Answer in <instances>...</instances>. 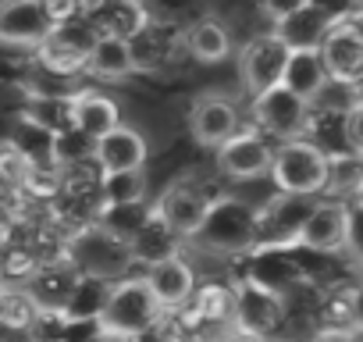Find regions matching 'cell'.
Instances as JSON below:
<instances>
[{"mask_svg": "<svg viewBox=\"0 0 363 342\" xmlns=\"http://www.w3.org/2000/svg\"><path fill=\"white\" fill-rule=\"evenodd\" d=\"M89 75L104 79V82H118V79H128L135 72V50L125 36L118 33H100L93 36L89 50H86V65H82Z\"/></svg>", "mask_w": 363, "mask_h": 342, "instance_id": "9a60e30c", "label": "cell"}, {"mask_svg": "<svg viewBox=\"0 0 363 342\" xmlns=\"http://www.w3.org/2000/svg\"><path fill=\"white\" fill-rule=\"evenodd\" d=\"M189 128H193V139L200 146H221L228 143L235 132H239V111L232 100H221V96H200L189 111Z\"/></svg>", "mask_w": 363, "mask_h": 342, "instance_id": "5bb4252c", "label": "cell"}, {"mask_svg": "<svg viewBox=\"0 0 363 342\" xmlns=\"http://www.w3.org/2000/svg\"><path fill=\"white\" fill-rule=\"evenodd\" d=\"M313 107H335L338 114H345V111L359 107V89L349 86V82H335V79H328V82L313 93L310 111H313Z\"/></svg>", "mask_w": 363, "mask_h": 342, "instance_id": "d4e9b609", "label": "cell"}, {"mask_svg": "<svg viewBox=\"0 0 363 342\" xmlns=\"http://www.w3.org/2000/svg\"><path fill=\"white\" fill-rule=\"evenodd\" d=\"M93 342H139V338H128V335H111V331H96Z\"/></svg>", "mask_w": 363, "mask_h": 342, "instance_id": "f546056e", "label": "cell"}, {"mask_svg": "<svg viewBox=\"0 0 363 342\" xmlns=\"http://www.w3.org/2000/svg\"><path fill=\"white\" fill-rule=\"evenodd\" d=\"M257 4H260V11L278 26L281 18H289V15H296L299 8H306V0H257Z\"/></svg>", "mask_w": 363, "mask_h": 342, "instance_id": "83f0119b", "label": "cell"}, {"mask_svg": "<svg viewBox=\"0 0 363 342\" xmlns=\"http://www.w3.org/2000/svg\"><path fill=\"white\" fill-rule=\"evenodd\" d=\"M363 186V157L356 153H335L328 157V175H324V189L328 200H356Z\"/></svg>", "mask_w": 363, "mask_h": 342, "instance_id": "44dd1931", "label": "cell"}, {"mask_svg": "<svg viewBox=\"0 0 363 342\" xmlns=\"http://www.w3.org/2000/svg\"><path fill=\"white\" fill-rule=\"evenodd\" d=\"M186 50H189L200 65H218V61L228 57L232 43H228V33H225L221 22H214V18H200L196 26L186 29Z\"/></svg>", "mask_w": 363, "mask_h": 342, "instance_id": "603a6c76", "label": "cell"}, {"mask_svg": "<svg viewBox=\"0 0 363 342\" xmlns=\"http://www.w3.org/2000/svg\"><path fill=\"white\" fill-rule=\"evenodd\" d=\"M128 260H132V246H125L111 228L82 232L68 257L75 275H89V278H114L128 267Z\"/></svg>", "mask_w": 363, "mask_h": 342, "instance_id": "277c9868", "label": "cell"}, {"mask_svg": "<svg viewBox=\"0 0 363 342\" xmlns=\"http://www.w3.org/2000/svg\"><path fill=\"white\" fill-rule=\"evenodd\" d=\"M317 342H352V335L349 331H324V335H317Z\"/></svg>", "mask_w": 363, "mask_h": 342, "instance_id": "f1b7e54d", "label": "cell"}, {"mask_svg": "<svg viewBox=\"0 0 363 342\" xmlns=\"http://www.w3.org/2000/svg\"><path fill=\"white\" fill-rule=\"evenodd\" d=\"M271 182L278 186V193L285 197H313L324 189V175H328V153L317 143L306 139H289L274 150L271 157Z\"/></svg>", "mask_w": 363, "mask_h": 342, "instance_id": "7a4b0ae2", "label": "cell"}, {"mask_svg": "<svg viewBox=\"0 0 363 342\" xmlns=\"http://www.w3.org/2000/svg\"><path fill=\"white\" fill-rule=\"evenodd\" d=\"M274 146L260 132H235L228 143L218 146V167L228 179H264L271 171Z\"/></svg>", "mask_w": 363, "mask_h": 342, "instance_id": "4fadbf2b", "label": "cell"}, {"mask_svg": "<svg viewBox=\"0 0 363 342\" xmlns=\"http://www.w3.org/2000/svg\"><path fill=\"white\" fill-rule=\"evenodd\" d=\"M93 317H96V328H100V331L128 335V338H146V335L164 321V310L157 307V299L150 296V289H146V282H143V275H139V278H121V282H114V285L100 296Z\"/></svg>", "mask_w": 363, "mask_h": 342, "instance_id": "6da1fadb", "label": "cell"}, {"mask_svg": "<svg viewBox=\"0 0 363 342\" xmlns=\"http://www.w3.org/2000/svg\"><path fill=\"white\" fill-rule=\"evenodd\" d=\"M36 303L22 289H0V328H29L36 321Z\"/></svg>", "mask_w": 363, "mask_h": 342, "instance_id": "cb8c5ba5", "label": "cell"}, {"mask_svg": "<svg viewBox=\"0 0 363 342\" xmlns=\"http://www.w3.org/2000/svg\"><path fill=\"white\" fill-rule=\"evenodd\" d=\"M82 26H57L40 43V61L54 72H79L86 65V50L93 43V33H79Z\"/></svg>", "mask_w": 363, "mask_h": 342, "instance_id": "e0dca14e", "label": "cell"}, {"mask_svg": "<svg viewBox=\"0 0 363 342\" xmlns=\"http://www.w3.org/2000/svg\"><path fill=\"white\" fill-rule=\"evenodd\" d=\"M285 57H289V47H285L274 33L250 40V43L239 50V79H242V86H246L253 96L264 93V89H271V86H278V82H281Z\"/></svg>", "mask_w": 363, "mask_h": 342, "instance_id": "8fae6325", "label": "cell"}, {"mask_svg": "<svg viewBox=\"0 0 363 342\" xmlns=\"http://www.w3.org/2000/svg\"><path fill=\"white\" fill-rule=\"evenodd\" d=\"M57 22L43 8V0H4L0 4V43L8 47H40Z\"/></svg>", "mask_w": 363, "mask_h": 342, "instance_id": "9c48e42d", "label": "cell"}, {"mask_svg": "<svg viewBox=\"0 0 363 342\" xmlns=\"http://www.w3.org/2000/svg\"><path fill=\"white\" fill-rule=\"evenodd\" d=\"M40 342H68V338H50V335H47V338H40Z\"/></svg>", "mask_w": 363, "mask_h": 342, "instance_id": "1f68e13d", "label": "cell"}, {"mask_svg": "<svg viewBox=\"0 0 363 342\" xmlns=\"http://www.w3.org/2000/svg\"><path fill=\"white\" fill-rule=\"evenodd\" d=\"M317 57H320L328 79L359 86V75H363V36H359V22L356 18L335 22L324 33V40L317 47Z\"/></svg>", "mask_w": 363, "mask_h": 342, "instance_id": "8992f818", "label": "cell"}, {"mask_svg": "<svg viewBox=\"0 0 363 342\" xmlns=\"http://www.w3.org/2000/svg\"><path fill=\"white\" fill-rule=\"evenodd\" d=\"M143 282L150 289V296L157 299L160 310H178L186 307L193 289H196V275L193 267L182 260L178 253H164V257H153L143 271Z\"/></svg>", "mask_w": 363, "mask_h": 342, "instance_id": "30bf717a", "label": "cell"}, {"mask_svg": "<svg viewBox=\"0 0 363 342\" xmlns=\"http://www.w3.org/2000/svg\"><path fill=\"white\" fill-rule=\"evenodd\" d=\"M306 4H310L313 11H320L331 26L356 18V0H306Z\"/></svg>", "mask_w": 363, "mask_h": 342, "instance_id": "484cf974", "label": "cell"}, {"mask_svg": "<svg viewBox=\"0 0 363 342\" xmlns=\"http://www.w3.org/2000/svg\"><path fill=\"white\" fill-rule=\"evenodd\" d=\"M328 29H331V22L306 4V8H299L296 15L281 18V22L274 26V36H278L289 50H317Z\"/></svg>", "mask_w": 363, "mask_h": 342, "instance_id": "ffe728a7", "label": "cell"}, {"mask_svg": "<svg viewBox=\"0 0 363 342\" xmlns=\"http://www.w3.org/2000/svg\"><path fill=\"white\" fill-rule=\"evenodd\" d=\"M253 118L257 125L267 132V136H278V139H299L310 125V104L299 100L296 93H289L281 82L257 93L253 96Z\"/></svg>", "mask_w": 363, "mask_h": 342, "instance_id": "5b68a950", "label": "cell"}, {"mask_svg": "<svg viewBox=\"0 0 363 342\" xmlns=\"http://www.w3.org/2000/svg\"><path fill=\"white\" fill-rule=\"evenodd\" d=\"M232 310H235V331L264 338L274 331V324L281 321V299L274 289L260 285V282H242L232 296Z\"/></svg>", "mask_w": 363, "mask_h": 342, "instance_id": "7c38bea8", "label": "cell"}, {"mask_svg": "<svg viewBox=\"0 0 363 342\" xmlns=\"http://www.w3.org/2000/svg\"><path fill=\"white\" fill-rule=\"evenodd\" d=\"M296 246H306L313 253H338L352 246V207L342 200L310 204V211L299 221Z\"/></svg>", "mask_w": 363, "mask_h": 342, "instance_id": "3957f363", "label": "cell"}, {"mask_svg": "<svg viewBox=\"0 0 363 342\" xmlns=\"http://www.w3.org/2000/svg\"><path fill=\"white\" fill-rule=\"evenodd\" d=\"M218 342H260V338H253V335H242V331H228L225 338H218Z\"/></svg>", "mask_w": 363, "mask_h": 342, "instance_id": "4dcf8cb0", "label": "cell"}, {"mask_svg": "<svg viewBox=\"0 0 363 342\" xmlns=\"http://www.w3.org/2000/svg\"><path fill=\"white\" fill-rule=\"evenodd\" d=\"M328 82V72L317 57V50H289L285 68H281V86L289 93H296L299 100H313V93Z\"/></svg>", "mask_w": 363, "mask_h": 342, "instance_id": "d6986e66", "label": "cell"}, {"mask_svg": "<svg viewBox=\"0 0 363 342\" xmlns=\"http://www.w3.org/2000/svg\"><path fill=\"white\" fill-rule=\"evenodd\" d=\"M218 250H253L257 243V214L239 200H214L207 221L196 232Z\"/></svg>", "mask_w": 363, "mask_h": 342, "instance_id": "ba28073f", "label": "cell"}, {"mask_svg": "<svg viewBox=\"0 0 363 342\" xmlns=\"http://www.w3.org/2000/svg\"><path fill=\"white\" fill-rule=\"evenodd\" d=\"M72 125H75L79 136H86L93 143V139L107 136L111 128H118L121 125V114H118V104L114 100H107L100 93H82L75 100V107H72Z\"/></svg>", "mask_w": 363, "mask_h": 342, "instance_id": "ac0fdd59", "label": "cell"}, {"mask_svg": "<svg viewBox=\"0 0 363 342\" xmlns=\"http://www.w3.org/2000/svg\"><path fill=\"white\" fill-rule=\"evenodd\" d=\"M93 157L100 164V171H135L146 164V139L135 132V128H111L107 136L93 139Z\"/></svg>", "mask_w": 363, "mask_h": 342, "instance_id": "2e32d148", "label": "cell"}, {"mask_svg": "<svg viewBox=\"0 0 363 342\" xmlns=\"http://www.w3.org/2000/svg\"><path fill=\"white\" fill-rule=\"evenodd\" d=\"M345 118V153L363 157V136H359V121H363V107H352L342 114Z\"/></svg>", "mask_w": 363, "mask_h": 342, "instance_id": "4316f807", "label": "cell"}, {"mask_svg": "<svg viewBox=\"0 0 363 342\" xmlns=\"http://www.w3.org/2000/svg\"><path fill=\"white\" fill-rule=\"evenodd\" d=\"M100 200L104 207H114V211H132L146 200V175L143 167L135 171H107L100 179Z\"/></svg>", "mask_w": 363, "mask_h": 342, "instance_id": "7402d4cb", "label": "cell"}, {"mask_svg": "<svg viewBox=\"0 0 363 342\" xmlns=\"http://www.w3.org/2000/svg\"><path fill=\"white\" fill-rule=\"evenodd\" d=\"M211 207H214V200H211L200 186H193V182H174V186L160 197V204L153 207V218H157L171 236H196L200 225L207 221Z\"/></svg>", "mask_w": 363, "mask_h": 342, "instance_id": "52a82bcc", "label": "cell"}]
</instances>
